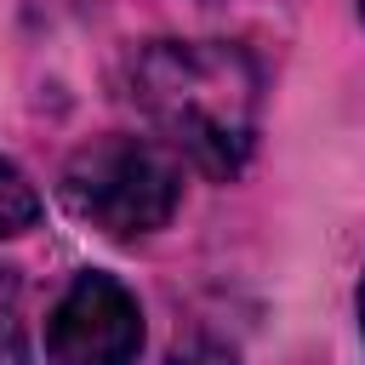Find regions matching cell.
Wrapping results in <instances>:
<instances>
[{"label": "cell", "instance_id": "obj_4", "mask_svg": "<svg viewBox=\"0 0 365 365\" xmlns=\"http://www.w3.org/2000/svg\"><path fill=\"white\" fill-rule=\"evenodd\" d=\"M34 217H40V194H34V182H29L11 160H0V240L34 228Z\"/></svg>", "mask_w": 365, "mask_h": 365}, {"label": "cell", "instance_id": "obj_3", "mask_svg": "<svg viewBox=\"0 0 365 365\" xmlns=\"http://www.w3.org/2000/svg\"><path fill=\"white\" fill-rule=\"evenodd\" d=\"M143 354V308L114 274H80L51 319H46V359L51 365H137Z\"/></svg>", "mask_w": 365, "mask_h": 365}, {"label": "cell", "instance_id": "obj_1", "mask_svg": "<svg viewBox=\"0 0 365 365\" xmlns=\"http://www.w3.org/2000/svg\"><path fill=\"white\" fill-rule=\"evenodd\" d=\"M257 63L228 40H154L137 57V103L200 171L234 177L257 143Z\"/></svg>", "mask_w": 365, "mask_h": 365}, {"label": "cell", "instance_id": "obj_8", "mask_svg": "<svg viewBox=\"0 0 365 365\" xmlns=\"http://www.w3.org/2000/svg\"><path fill=\"white\" fill-rule=\"evenodd\" d=\"M359 17H365V0H359Z\"/></svg>", "mask_w": 365, "mask_h": 365}, {"label": "cell", "instance_id": "obj_2", "mask_svg": "<svg viewBox=\"0 0 365 365\" xmlns=\"http://www.w3.org/2000/svg\"><path fill=\"white\" fill-rule=\"evenodd\" d=\"M63 200L91 228L131 240V234H154L171 222V211L182 200V171L148 137H97L68 154Z\"/></svg>", "mask_w": 365, "mask_h": 365}, {"label": "cell", "instance_id": "obj_7", "mask_svg": "<svg viewBox=\"0 0 365 365\" xmlns=\"http://www.w3.org/2000/svg\"><path fill=\"white\" fill-rule=\"evenodd\" d=\"M359 331H365V279H359Z\"/></svg>", "mask_w": 365, "mask_h": 365}, {"label": "cell", "instance_id": "obj_5", "mask_svg": "<svg viewBox=\"0 0 365 365\" xmlns=\"http://www.w3.org/2000/svg\"><path fill=\"white\" fill-rule=\"evenodd\" d=\"M0 365H29V348H23V291H17L11 268H0Z\"/></svg>", "mask_w": 365, "mask_h": 365}, {"label": "cell", "instance_id": "obj_6", "mask_svg": "<svg viewBox=\"0 0 365 365\" xmlns=\"http://www.w3.org/2000/svg\"><path fill=\"white\" fill-rule=\"evenodd\" d=\"M165 365H240V354H234L228 342H217V336L194 331V336H182V342L171 348V359H165Z\"/></svg>", "mask_w": 365, "mask_h": 365}]
</instances>
